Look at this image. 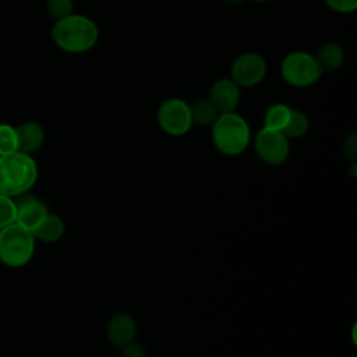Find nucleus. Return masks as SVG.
I'll list each match as a JSON object with an SVG mask.
<instances>
[{"label": "nucleus", "mask_w": 357, "mask_h": 357, "mask_svg": "<svg viewBox=\"0 0 357 357\" xmlns=\"http://www.w3.org/2000/svg\"><path fill=\"white\" fill-rule=\"evenodd\" d=\"M50 35L59 49L77 54L95 47L99 39V28L89 17L73 13L57 20Z\"/></svg>", "instance_id": "nucleus-1"}, {"label": "nucleus", "mask_w": 357, "mask_h": 357, "mask_svg": "<svg viewBox=\"0 0 357 357\" xmlns=\"http://www.w3.org/2000/svg\"><path fill=\"white\" fill-rule=\"evenodd\" d=\"M38 178V166L32 155L13 152L0 156V194L11 198L26 194Z\"/></svg>", "instance_id": "nucleus-2"}, {"label": "nucleus", "mask_w": 357, "mask_h": 357, "mask_svg": "<svg viewBox=\"0 0 357 357\" xmlns=\"http://www.w3.org/2000/svg\"><path fill=\"white\" fill-rule=\"evenodd\" d=\"M212 141L219 152L240 155L251 141L250 126L236 112L219 114L212 124Z\"/></svg>", "instance_id": "nucleus-3"}, {"label": "nucleus", "mask_w": 357, "mask_h": 357, "mask_svg": "<svg viewBox=\"0 0 357 357\" xmlns=\"http://www.w3.org/2000/svg\"><path fill=\"white\" fill-rule=\"evenodd\" d=\"M35 251V237L32 231L18 223H11L0 229V261L10 268L26 265Z\"/></svg>", "instance_id": "nucleus-4"}, {"label": "nucleus", "mask_w": 357, "mask_h": 357, "mask_svg": "<svg viewBox=\"0 0 357 357\" xmlns=\"http://www.w3.org/2000/svg\"><path fill=\"white\" fill-rule=\"evenodd\" d=\"M322 71L314 54L296 50L286 54L280 63V75L291 86L305 88L318 81Z\"/></svg>", "instance_id": "nucleus-5"}, {"label": "nucleus", "mask_w": 357, "mask_h": 357, "mask_svg": "<svg viewBox=\"0 0 357 357\" xmlns=\"http://www.w3.org/2000/svg\"><path fill=\"white\" fill-rule=\"evenodd\" d=\"M159 127L169 135L180 137L192 127L190 105L180 98H169L163 100L156 112Z\"/></svg>", "instance_id": "nucleus-6"}, {"label": "nucleus", "mask_w": 357, "mask_h": 357, "mask_svg": "<svg viewBox=\"0 0 357 357\" xmlns=\"http://www.w3.org/2000/svg\"><path fill=\"white\" fill-rule=\"evenodd\" d=\"M255 152L268 165H280L289 156V138L278 130L262 127L255 139Z\"/></svg>", "instance_id": "nucleus-7"}, {"label": "nucleus", "mask_w": 357, "mask_h": 357, "mask_svg": "<svg viewBox=\"0 0 357 357\" xmlns=\"http://www.w3.org/2000/svg\"><path fill=\"white\" fill-rule=\"evenodd\" d=\"M266 61L258 53L240 54L230 67V78L241 88L258 85L266 75Z\"/></svg>", "instance_id": "nucleus-8"}, {"label": "nucleus", "mask_w": 357, "mask_h": 357, "mask_svg": "<svg viewBox=\"0 0 357 357\" xmlns=\"http://www.w3.org/2000/svg\"><path fill=\"white\" fill-rule=\"evenodd\" d=\"M208 100L219 114L231 113L240 103V86L230 77L219 78L212 84Z\"/></svg>", "instance_id": "nucleus-9"}, {"label": "nucleus", "mask_w": 357, "mask_h": 357, "mask_svg": "<svg viewBox=\"0 0 357 357\" xmlns=\"http://www.w3.org/2000/svg\"><path fill=\"white\" fill-rule=\"evenodd\" d=\"M47 213L49 212L40 199L24 194V197L17 201L15 223L29 231H33Z\"/></svg>", "instance_id": "nucleus-10"}, {"label": "nucleus", "mask_w": 357, "mask_h": 357, "mask_svg": "<svg viewBox=\"0 0 357 357\" xmlns=\"http://www.w3.org/2000/svg\"><path fill=\"white\" fill-rule=\"evenodd\" d=\"M135 322L127 314H116L113 315L106 326V335L112 344L117 347H123L124 344L134 340L135 336Z\"/></svg>", "instance_id": "nucleus-11"}, {"label": "nucleus", "mask_w": 357, "mask_h": 357, "mask_svg": "<svg viewBox=\"0 0 357 357\" xmlns=\"http://www.w3.org/2000/svg\"><path fill=\"white\" fill-rule=\"evenodd\" d=\"M15 131L18 152L32 155L42 146L45 141V131L39 123L25 121L15 127Z\"/></svg>", "instance_id": "nucleus-12"}, {"label": "nucleus", "mask_w": 357, "mask_h": 357, "mask_svg": "<svg viewBox=\"0 0 357 357\" xmlns=\"http://www.w3.org/2000/svg\"><path fill=\"white\" fill-rule=\"evenodd\" d=\"M66 226L61 218L57 215L47 213L43 220L38 225V227L32 231L35 240H40L43 243H54L60 240L64 234Z\"/></svg>", "instance_id": "nucleus-13"}, {"label": "nucleus", "mask_w": 357, "mask_h": 357, "mask_svg": "<svg viewBox=\"0 0 357 357\" xmlns=\"http://www.w3.org/2000/svg\"><path fill=\"white\" fill-rule=\"evenodd\" d=\"M317 63L321 71H335L337 70L344 61V50L340 45L335 42L325 43L319 47L318 53L315 54Z\"/></svg>", "instance_id": "nucleus-14"}, {"label": "nucleus", "mask_w": 357, "mask_h": 357, "mask_svg": "<svg viewBox=\"0 0 357 357\" xmlns=\"http://www.w3.org/2000/svg\"><path fill=\"white\" fill-rule=\"evenodd\" d=\"M291 113V107L284 103H273L264 113V126L265 128L283 131L286 127L289 117Z\"/></svg>", "instance_id": "nucleus-15"}, {"label": "nucleus", "mask_w": 357, "mask_h": 357, "mask_svg": "<svg viewBox=\"0 0 357 357\" xmlns=\"http://www.w3.org/2000/svg\"><path fill=\"white\" fill-rule=\"evenodd\" d=\"M190 112H191V120L192 124L197 126H212L219 113L213 107V105L208 99H199L190 105Z\"/></svg>", "instance_id": "nucleus-16"}, {"label": "nucleus", "mask_w": 357, "mask_h": 357, "mask_svg": "<svg viewBox=\"0 0 357 357\" xmlns=\"http://www.w3.org/2000/svg\"><path fill=\"white\" fill-rule=\"evenodd\" d=\"M310 128V120L307 114L301 110H294L291 109L289 121L286 127L283 128V134L290 139V138H300L303 137Z\"/></svg>", "instance_id": "nucleus-17"}, {"label": "nucleus", "mask_w": 357, "mask_h": 357, "mask_svg": "<svg viewBox=\"0 0 357 357\" xmlns=\"http://www.w3.org/2000/svg\"><path fill=\"white\" fill-rule=\"evenodd\" d=\"M18 151L15 127L1 123L0 124V156Z\"/></svg>", "instance_id": "nucleus-18"}, {"label": "nucleus", "mask_w": 357, "mask_h": 357, "mask_svg": "<svg viewBox=\"0 0 357 357\" xmlns=\"http://www.w3.org/2000/svg\"><path fill=\"white\" fill-rule=\"evenodd\" d=\"M17 218V202L14 198L0 194V229L15 223Z\"/></svg>", "instance_id": "nucleus-19"}, {"label": "nucleus", "mask_w": 357, "mask_h": 357, "mask_svg": "<svg viewBox=\"0 0 357 357\" xmlns=\"http://www.w3.org/2000/svg\"><path fill=\"white\" fill-rule=\"evenodd\" d=\"M46 10L56 21L74 13L73 0H46Z\"/></svg>", "instance_id": "nucleus-20"}, {"label": "nucleus", "mask_w": 357, "mask_h": 357, "mask_svg": "<svg viewBox=\"0 0 357 357\" xmlns=\"http://www.w3.org/2000/svg\"><path fill=\"white\" fill-rule=\"evenodd\" d=\"M324 3L335 13L349 14L356 11L357 0H324Z\"/></svg>", "instance_id": "nucleus-21"}, {"label": "nucleus", "mask_w": 357, "mask_h": 357, "mask_svg": "<svg viewBox=\"0 0 357 357\" xmlns=\"http://www.w3.org/2000/svg\"><path fill=\"white\" fill-rule=\"evenodd\" d=\"M121 349V357H145V350L139 343H135L134 340L124 344Z\"/></svg>", "instance_id": "nucleus-22"}, {"label": "nucleus", "mask_w": 357, "mask_h": 357, "mask_svg": "<svg viewBox=\"0 0 357 357\" xmlns=\"http://www.w3.org/2000/svg\"><path fill=\"white\" fill-rule=\"evenodd\" d=\"M344 153L349 159L356 160L357 156V139H356V134H351L346 142H344Z\"/></svg>", "instance_id": "nucleus-23"}, {"label": "nucleus", "mask_w": 357, "mask_h": 357, "mask_svg": "<svg viewBox=\"0 0 357 357\" xmlns=\"http://www.w3.org/2000/svg\"><path fill=\"white\" fill-rule=\"evenodd\" d=\"M244 0H223V3H226V4H229V6H238V4H241Z\"/></svg>", "instance_id": "nucleus-24"}, {"label": "nucleus", "mask_w": 357, "mask_h": 357, "mask_svg": "<svg viewBox=\"0 0 357 357\" xmlns=\"http://www.w3.org/2000/svg\"><path fill=\"white\" fill-rule=\"evenodd\" d=\"M252 1H257V3H264V1H268V0H252Z\"/></svg>", "instance_id": "nucleus-25"}]
</instances>
